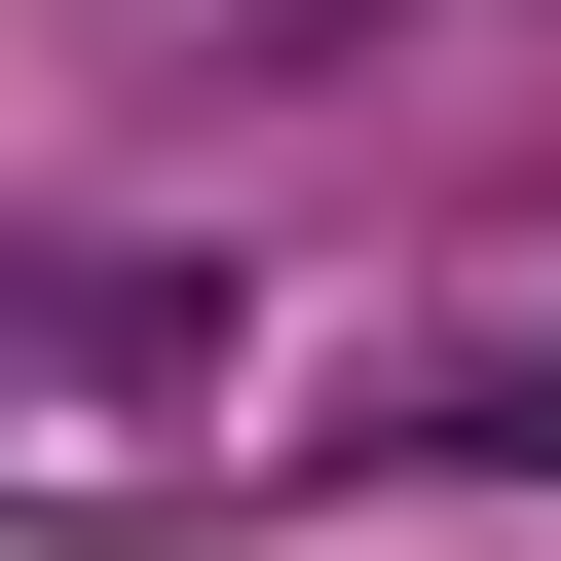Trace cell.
<instances>
[{
	"instance_id": "obj_1",
	"label": "cell",
	"mask_w": 561,
	"mask_h": 561,
	"mask_svg": "<svg viewBox=\"0 0 561 561\" xmlns=\"http://www.w3.org/2000/svg\"><path fill=\"white\" fill-rule=\"evenodd\" d=\"M150 76H300V38H375V0H113Z\"/></svg>"
},
{
	"instance_id": "obj_2",
	"label": "cell",
	"mask_w": 561,
	"mask_h": 561,
	"mask_svg": "<svg viewBox=\"0 0 561 561\" xmlns=\"http://www.w3.org/2000/svg\"><path fill=\"white\" fill-rule=\"evenodd\" d=\"M449 449H561V337H486V375H449Z\"/></svg>"
}]
</instances>
